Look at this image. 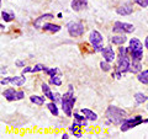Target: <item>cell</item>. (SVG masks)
Instances as JSON below:
<instances>
[{"instance_id": "52a82bcc", "label": "cell", "mask_w": 148, "mask_h": 139, "mask_svg": "<svg viewBox=\"0 0 148 139\" xmlns=\"http://www.w3.org/2000/svg\"><path fill=\"white\" fill-rule=\"evenodd\" d=\"M67 29H68L69 35L72 37H80L84 35V32H85L84 26L79 24V22H68Z\"/></svg>"}, {"instance_id": "7a4b0ae2", "label": "cell", "mask_w": 148, "mask_h": 139, "mask_svg": "<svg viewBox=\"0 0 148 139\" xmlns=\"http://www.w3.org/2000/svg\"><path fill=\"white\" fill-rule=\"evenodd\" d=\"M106 118H108V122H106L108 124L114 123L115 126H120L127 118V112L116 106H109L106 110Z\"/></svg>"}, {"instance_id": "7c38bea8", "label": "cell", "mask_w": 148, "mask_h": 139, "mask_svg": "<svg viewBox=\"0 0 148 139\" xmlns=\"http://www.w3.org/2000/svg\"><path fill=\"white\" fill-rule=\"evenodd\" d=\"M47 67H45L43 64H36L35 67H27L22 69V75H25L26 73H37V72H45Z\"/></svg>"}, {"instance_id": "cb8c5ba5", "label": "cell", "mask_w": 148, "mask_h": 139, "mask_svg": "<svg viewBox=\"0 0 148 139\" xmlns=\"http://www.w3.org/2000/svg\"><path fill=\"white\" fill-rule=\"evenodd\" d=\"M111 42H112L114 44L121 46V44H123L125 42H126V37H125L123 35L122 36H114L112 38H111Z\"/></svg>"}, {"instance_id": "484cf974", "label": "cell", "mask_w": 148, "mask_h": 139, "mask_svg": "<svg viewBox=\"0 0 148 139\" xmlns=\"http://www.w3.org/2000/svg\"><path fill=\"white\" fill-rule=\"evenodd\" d=\"M135 100H136L137 104H143L147 101V96L145 94H142V92H137L135 95Z\"/></svg>"}, {"instance_id": "e575fe53", "label": "cell", "mask_w": 148, "mask_h": 139, "mask_svg": "<svg viewBox=\"0 0 148 139\" xmlns=\"http://www.w3.org/2000/svg\"><path fill=\"white\" fill-rule=\"evenodd\" d=\"M6 73V67H1V75L4 76V74Z\"/></svg>"}, {"instance_id": "277c9868", "label": "cell", "mask_w": 148, "mask_h": 139, "mask_svg": "<svg viewBox=\"0 0 148 139\" xmlns=\"http://www.w3.org/2000/svg\"><path fill=\"white\" fill-rule=\"evenodd\" d=\"M128 50H130V53H131L132 59L142 61V58H143V44L141 43V41L138 38H131Z\"/></svg>"}, {"instance_id": "4dcf8cb0", "label": "cell", "mask_w": 148, "mask_h": 139, "mask_svg": "<svg viewBox=\"0 0 148 139\" xmlns=\"http://www.w3.org/2000/svg\"><path fill=\"white\" fill-rule=\"evenodd\" d=\"M135 3L138 4L141 7H147L148 6V0H135Z\"/></svg>"}, {"instance_id": "7402d4cb", "label": "cell", "mask_w": 148, "mask_h": 139, "mask_svg": "<svg viewBox=\"0 0 148 139\" xmlns=\"http://www.w3.org/2000/svg\"><path fill=\"white\" fill-rule=\"evenodd\" d=\"M30 101L32 104L37 105V106H42L45 104V97H41V96H37V95H32L30 97Z\"/></svg>"}, {"instance_id": "8992f818", "label": "cell", "mask_w": 148, "mask_h": 139, "mask_svg": "<svg viewBox=\"0 0 148 139\" xmlns=\"http://www.w3.org/2000/svg\"><path fill=\"white\" fill-rule=\"evenodd\" d=\"M89 40H90V43L92 44V47H94V50H95V52H101V50L104 49V47H103L104 38H103V36H101L100 32H98V31H92L91 33H90Z\"/></svg>"}, {"instance_id": "83f0119b", "label": "cell", "mask_w": 148, "mask_h": 139, "mask_svg": "<svg viewBox=\"0 0 148 139\" xmlns=\"http://www.w3.org/2000/svg\"><path fill=\"white\" fill-rule=\"evenodd\" d=\"M59 76H61V75H53V76H51L49 82H51V84H54L56 86H61L62 80H61V78H59Z\"/></svg>"}, {"instance_id": "9a60e30c", "label": "cell", "mask_w": 148, "mask_h": 139, "mask_svg": "<svg viewBox=\"0 0 148 139\" xmlns=\"http://www.w3.org/2000/svg\"><path fill=\"white\" fill-rule=\"evenodd\" d=\"M80 112L85 116L86 119H90V121H96V119H98V114L95 112H92V111L89 108H82Z\"/></svg>"}, {"instance_id": "d6a6232c", "label": "cell", "mask_w": 148, "mask_h": 139, "mask_svg": "<svg viewBox=\"0 0 148 139\" xmlns=\"http://www.w3.org/2000/svg\"><path fill=\"white\" fill-rule=\"evenodd\" d=\"M10 82V78H5V79H1V81H0V84L1 85H6Z\"/></svg>"}, {"instance_id": "2e32d148", "label": "cell", "mask_w": 148, "mask_h": 139, "mask_svg": "<svg viewBox=\"0 0 148 139\" xmlns=\"http://www.w3.org/2000/svg\"><path fill=\"white\" fill-rule=\"evenodd\" d=\"M74 123L78 124V126H80V127H86L88 126V122H86V117L85 116H80V114H78V113H74Z\"/></svg>"}, {"instance_id": "30bf717a", "label": "cell", "mask_w": 148, "mask_h": 139, "mask_svg": "<svg viewBox=\"0 0 148 139\" xmlns=\"http://www.w3.org/2000/svg\"><path fill=\"white\" fill-rule=\"evenodd\" d=\"M101 53H103V57H104V61L106 62H114V59H115V52H114V49L111 48V47H105L103 50H101Z\"/></svg>"}, {"instance_id": "4316f807", "label": "cell", "mask_w": 148, "mask_h": 139, "mask_svg": "<svg viewBox=\"0 0 148 139\" xmlns=\"http://www.w3.org/2000/svg\"><path fill=\"white\" fill-rule=\"evenodd\" d=\"M1 17H3V20H4V21H6V22L11 21L12 18H15V16H14V14H12V12L9 14V12L5 11V10H3V11H1Z\"/></svg>"}, {"instance_id": "836d02e7", "label": "cell", "mask_w": 148, "mask_h": 139, "mask_svg": "<svg viewBox=\"0 0 148 139\" xmlns=\"http://www.w3.org/2000/svg\"><path fill=\"white\" fill-rule=\"evenodd\" d=\"M16 65H17V67H25V62L17 61V62H16Z\"/></svg>"}, {"instance_id": "e0dca14e", "label": "cell", "mask_w": 148, "mask_h": 139, "mask_svg": "<svg viewBox=\"0 0 148 139\" xmlns=\"http://www.w3.org/2000/svg\"><path fill=\"white\" fill-rule=\"evenodd\" d=\"M42 30L47 31V32H52V33H56L61 30V26L59 25H53V24H43L42 25Z\"/></svg>"}, {"instance_id": "44dd1931", "label": "cell", "mask_w": 148, "mask_h": 139, "mask_svg": "<svg viewBox=\"0 0 148 139\" xmlns=\"http://www.w3.org/2000/svg\"><path fill=\"white\" fill-rule=\"evenodd\" d=\"M141 61H137V59H132V64H131V68H130V72L132 73H138L141 72Z\"/></svg>"}, {"instance_id": "ffe728a7", "label": "cell", "mask_w": 148, "mask_h": 139, "mask_svg": "<svg viewBox=\"0 0 148 139\" xmlns=\"http://www.w3.org/2000/svg\"><path fill=\"white\" fill-rule=\"evenodd\" d=\"M69 131H71L77 138H82V127L80 126H78V124L73 123L72 126L69 127Z\"/></svg>"}, {"instance_id": "d4e9b609", "label": "cell", "mask_w": 148, "mask_h": 139, "mask_svg": "<svg viewBox=\"0 0 148 139\" xmlns=\"http://www.w3.org/2000/svg\"><path fill=\"white\" fill-rule=\"evenodd\" d=\"M47 108L49 110V112L52 113L53 116H56L57 117L58 116V107H57V105H56V102H49V104H47Z\"/></svg>"}, {"instance_id": "d6986e66", "label": "cell", "mask_w": 148, "mask_h": 139, "mask_svg": "<svg viewBox=\"0 0 148 139\" xmlns=\"http://www.w3.org/2000/svg\"><path fill=\"white\" fill-rule=\"evenodd\" d=\"M10 82L16 86H22L26 82V78H24V75L21 76H14V78H10Z\"/></svg>"}, {"instance_id": "ba28073f", "label": "cell", "mask_w": 148, "mask_h": 139, "mask_svg": "<svg viewBox=\"0 0 148 139\" xmlns=\"http://www.w3.org/2000/svg\"><path fill=\"white\" fill-rule=\"evenodd\" d=\"M136 29L133 25L127 24V22H120V21L115 22L112 27V31L116 32V33H132Z\"/></svg>"}, {"instance_id": "603a6c76", "label": "cell", "mask_w": 148, "mask_h": 139, "mask_svg": "<svg viewBox=\"0 0 148 139\" xmlns=\"http://www.w3.org/2000/svg\"><path fill=\"white\" fill-rule=\"evenodd\" d=\"M137 79H138V81L140 82H142V84H148V69L147 70H143V72H141L140 74H138Z\"/></svg>"}, {"instance_id": "1f68e13d", "label": "cell", "mask_w": 148, "mask_h": 139, "mask_svg": "<svg viewBox=\"0 0 148 139\" xmlns=\"http://www.w3.org/2000/svg\"><path fill=\"white\" fill-rule=\"evenodd\" d=\"M24 96H25V92L24 91H16V94H15V101L21 100Z\"/></svg>"}, {"instance_id": "8d00e7d4", "label": "cell", "mask_w": 148, "mask_h": 139, "mask_svg": "<svg viewBox=\"0 0 148 139\" xmlns=\"http://www.w3.org/2000/svg\"><path fill=\"white\" fill-rule=\"evenodd\" d=\"M68 138H69L68 134H63V136H62V139H68Z\"/></svg>"}, {"instance_id": "d590c367", "label": "cell", "mask_w": 148, "mask_h": 139, "mask_svg": "<svg viewBox=\"0 0 148 139\" xmlns=\"http://www.w3.org/2000/svg\"><path fill=\"white\" fill-rule=\"evenodd\" d=\"M145 46H146V48L148 49V36L146 37V41H145Z\"/></svg>"}, {"instance_id": "f546056e", "label": "cell", "mask_w": 148, "mask_h": 139, "mask_svg": "<svg viewBox=\"0 0 148 139\" xmlns=\"http://www.w3.org/2000/svg\"><path fill=\"white\" fill-rule=\"evenodd\" d=\"M100 68L103 69L104 72H109L110 69H111V65H110V63H109V62L104 61V62H101V63H100Z\"/></svg>"}, {"instance_id": "f1b7e54d", "label": "cell", "mask_w": 148, "mask_h": 139, "mask_svg": "<svg viewBox=\"0 0 148 139\" xmlns=\"http://www.w3.org/2000/svg\"><path fill=\"white\" fill-rule=\"evenodd\" d=\"M45 73H47L49 76H53V75H61V72H59L58 68H51V69H46Z\"/></svg>"}, {"instance_id": "6da1fadb", "label": "cell", "mask_w": 148, "mask_h": 139, "mask_svg": "<svg viewBox=\"0 0 148 139\" xmlns=\"http://www.w3.org/2000/svg\"><path fill=\"white\" fill-rule=\"evenodd\" d=\"M128 48L121 47L119 49V59H117V67H116V72H115L114 75L117 79H120V76L122 75L123 73H126L130 70L131 68V62H130L128 58Z\"/></svg>"}, {"instance_id": "4fadbf2b", "label": "cell", "mask_w": 148, "mask_h": 139, "mask_svg": "<svg viewBox=\"0 0 148 139\" xmlns=\"http://www.w3.org/2000/svg\"><path fill=\"white\" fill-rule=\"evenodd\" d=\"M71 6L74 11H80L88 6V0H73Z\"/></svg>"}, {"instance_id": "5bb4252c", "label": "cell", "mask_w": 148, "mask_h": 139, "mask_svg": "<svg viewBox=\"0 0 148 139\" xmlns=\"http://www.w3.org/2000/svg\"><path fill=\"white\" fill-rule=\"evenodd\" d=\"M116 12L119 14V15H121V16H127V15H131V14L133 12V9H132L131 5L126 4V5L119 6V7L116 9Z\"/></svg>"}, {"instance_id": "5b68a950", "label": "cell", "mask_w": 148, "mask_h": 139, "mask_svg": "<svg viewBox=\"0 0 148 139\" xmlns=\"http://www.w3.org/2000/svg\"><path fill=\"white\" fill-rule=\"evenodd\" d=\"M142 123H145V119H143L142 116H135V117H130V118H126L123 121V123L121 124V131L122 132H127L128 129H131L133 127H137V126H140V124Z\"/></svg>"}, {"instance_id": "8fae6325", "label": "cell", "mask_w": 148, "mask_h": 139, "mask_svg": "<svg viewBox=\"0 0 148 139\" xmlns=\"http://www.w3.org/2000/svg\"><path fill=\"white\" fill-rule=\"evenodd\" d=\"M52 18H54V16L52 15V14H45V15H41L38 18H36L35 22H34V26L35 29H42V22L43 21H47V20H52Z\"/></svg>"}, {"instance_id": "3957f363", "label": "cell", "mask_w": 148, "mask_h": 139, "mask_svg": "<svg viewBox=\"0 0 148 139\" xmlns=\"http://www.w3.org/2000/svg\"><path fill=\"white\" fill-rule=\"evenodd\" d=\"M69 90L68 92H66L63 96H62V108H63V112L66 113L68 117H72V110L74 107V104H75V97H74L73 94V85H69Z\"/></svg>"}, {"instance_id": "ac0fdd59", "label": "cell", "mask_w": 148, "mask_h": 139, "mask_svg": "<svg viewBox=\"0 0 148 139\" xmlns=\"http://www.w3.org/2000/svg\"><path fill=\"white\" fill-rule=\"evenodd\" d=\"M15 94H16V90L10 87V89H8L3 92V96L5 97L8 101H15Z\"/></svg>"}, {"instance_id": "9c48e42d", "label": "cell", "mask_w": 148, "mask_h": 139, "mask_svg": "<svg viewBox=\"0 0 148 139\" xmlns=\"http://www.w3.org/2000/svg\"><path fill=\"white\" fill-rule=\"evenodd\" d=\"M42 91H43V94H45V96L46 97H48V99L51 100V101H53V102H62V99L59 96L58 92H56V94H53L52 91H51V89H49V86L47 85V84H42Z\"/></svg>"}]
</instances>
